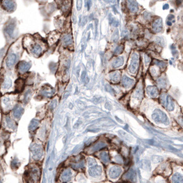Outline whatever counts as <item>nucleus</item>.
<instances>
[{
  "label": "nucleus",
  "mask_w": 183,
  "mask_h": 183,
  "mask_svg": "<svg viewBox=\"0 0 183 183\" xmlns=\"http://www.w3.org/2000/svg\"><path fill=\"white\" fill-rule=\"evenodd\" d=\"M2 6L5 10L11 12H13L16 8V3L15 0H3Z\"/></svg>",
  "instance_id": "obj_1"
},
{
  "label": "nucleus",
  "mask_w": 183,
  "mask_h": 183,
  "mask_svg": "<svg viewBox=\"0 0 183 183\" xmlns=\"http://www.w3.org/2000/svg\"><path fill=\"white\" fill-rule=\"evenodd\" d=\"M18 59L17 56L16 55V54L15 53H11L10 54L7 58H6V67L9 68V69H11L12 67L15 66V65L17 63V61Z\"/></svg>",
  "instance_id": "obj_2"
},
{
  "label": "nucleus",
  "mask_w": 183,
  "mask_h": 183,
  "mask_svg": "<svg viewBox=\"0 0 183 183\" xmlns=\"http://www.w3.org/2000/svg\"><path fill=\"white\" fill-rule=\"evenodd\" d=\"M139 64V58L138 54H134L132 58H131V61L129 66V70L131 72H136L138 67Z\"/></svg>",
  "instance_id": "obj_3"
},
{
  "label": "nucleus",
  "mask_w": 183,
  "mask_h": 183,
  "mask_svg": "<svg viewBox=\"0 0 183 183\" xmlns=\"http://www.w3.org/2000/svg\"><path fill=\"white\" fill-rule=\"evenodd\" d=\"M15 31V24L13 22H10L7 25L5 28V33L8 37L13 39Z\"/></svg>",
  "instance_id": "obj_4"
},
{
  "label": "nucleus",
  "mask_w": 183,
  "mask_h": 183,
  "mask_svg": "<svg viewBox=\"0 0 183 183\" xmlns=\"http://www.w3.org/2000/svg\"><path fill=\"white\" fill-rule=\"evenodd\" d=\"M31 67V64L28 62L21 61L18 64V71L20 73H25Z\"/></svg>",
  "instance_id": "obj_5"
},
{
  "label": "nucleus",
  "mask_w": 183,
  "mask_h": 183,
  "mask_svg": "<svg viewBox=\"0 0 183 183\" xmlns=\"http://www.w3.org/2000/svg\"><path fill=\"white\" fill-rule=\"evenodd\" d=\"M43 51V49L41 47L40 44L39 43H35L34 44L32 45V47H31V52L33 53L34 55H41L42 54Z\"/></svg>",
  "instance_id": "obj_6"
},
{
  "label": "nucleus",
  "mask_w": 183,
  "mask_h": 183,
  "mask_svg": "<svg viewBox=\"0 0 183 183\" xmlns=\"http://www.w3.org/2000/svg\"><path fill=\"white\" fill-rule=\"evenodd\" d=\"M127 4L128 8L131 12H136L138 10V5L135 0H127Z\"/></svg>",
  "instance_id": "obj_7"
},
{
  "label": "nucleus",
  "mask_w": 183,
  "mask_h": 183,
  "mask_svg": "<svg viewBox=\"0 0 183 183\" xmlns=\"http://www.w3.org/2000/svg\"><path fill=\"white\" fill-rule=\"evenodd\" d=\"M162 20H161L160 18H158V19L154 21V23H153V30H154V32L158 33V32H160V31L162 30Z\"/></svg>",
  "instance_id": "obj_8"
},
{
  "label": "nucleus",
  "mask_w": 183,
  "mask_h": 183,
  "mask_svg": "<svg viewBox=\"0 0 183 183\" xmlns=\"http://www.w3.org/2000/svg\"><path fill=\"white\" fill-rule=\"evenodd\" d=\"M59 35L58 33H52L50 34V37L48 38V41L51 44H53V43H54L57 41V40L59 39Z\"/></svg>",
  "instance_id": "obj_9"
},
{
  "label": "nucleus",
  "mask_w": 183,
  "mask_h": 183,
  "mask_svg": "<svg viewBox=\"0 0 183 183\" xmlns=\"http://www.w3.org/2000/svg\"><path fill=\"white\" fill-rule=\"evenodd\" d=\"M23 85H24V81L23 79H19L16 81V91L21 92L23 90Z\"/></svg>",
  "instance_id": "obj_10"
},
{
  "label": "nucleus",
  "mask_w": 183,
  "mask_h": 183,
  "mask_svg": "<svg viewBox=\"0 0 183 183\" xmlns=\"http://www.w3.org/2000/svg\"><path fill=\"white\" fill-rule=\"evenodd\" d=\"M22 113H23V108L20 107V106L16 107L13 111V115L15 118L20 117L21 114H22Z\"/></svg>",
  "instance_id": "obj_11"
},
{
  "label": "nucleus",
  "mask_w": 183,
  "mask_h": 183,
  "mask_svg": "<svg viewBox=\"0 0 183 183\" xmlns=\"http://www.w3.org/2000/svg\"><path fill=\"white\" fill-rule=\"evenodd\" d=\"M12 85V80L10 79L9 77H6L5 79V81L3 83V85H2V87L4 89H9Z\"/></svg>",
  "instance_id": "obj_12"
},
{
  "label": "nucleus",
  "mask_w": 183,
  "mask_h": 183,
  "mask_svg": "<svg viewBox=\"0 0 183 183\" xmlns=\"http://www.w3.org/2000/svg\"><path fill=\"white\" fill-rule=\"evenodd\" d=\"M2 103H3L4 106H5L6 108H10L12 105V100H10V98L9 97H4L2 99Z\"/></svg>",
  "instance_id": "obj_13"
},
{
  "label": "nucleus",
  "mask_w": 183,
  "mask_h": 183,
  "mask_svg": "<svg viewBox=\"0 0 183 183\" xmlns=\"http://www.w3.org/2000/svg\"><path fill=\"white\" fill-rule=\"evenodd\" d=\"M124 60L122 57H118L116 58L114 61L113 62V66L114 67H119V66H122L123 64Z\"/></svg>",
  "instance_id": "obj_14"
},
{
  "label": "nucleus",
  "mask_w": 183,
  "mask_h": 183,
  "mask_svg": "<svg viewBox=\"0 0 183 183\" xmlns=\"http://www.w3.org/2000/svg\"><path fill=\"white\" fill-rule=\"evenodd\" d=\"M6 125H7L9 128H10V129H13V128L15 127V123H14L13 121H12V120L9 116L6 117Z\"/></svg>",
  "instance_id": "obj_15"
},
{
  "label": "nucleus",
  "mask_w": 183,
  "mask_h": 183,
  "mask_svg": "<svg viewBox=\"0 0 183 183\" xmlns=\"http://www.w3.org/2000/svg\"><path fill=\"white\" fill-rule=\"evenodd\" d=\"M64 44L67 45V46L72 44V39L71 36H70V35H66L64 38Z\"/></svg>",
  "instance_id": "obj_16"
},
{
  "label": "nucleus",
  "mask_w": 183,
  "mask_h": 183,
  "mask_svg": "<svg viewBox=\"0 0 183 183\" xmlns=\"http://www.w3.org/2000/svg\"><path fill=\"white\" fill-rule=\"evenodd\" d=\"M123 46H119L117 48H116V50L115 51V53L116 54H120V53H121L122 52H123Z\"/></svg>",
  "instance_id": "obj_17"
},
{
  "label": "nucleus",
  "mask_w": 183,
  "mask_h": 183,
  "mask_svg": "<svg viewBox=\"0 0 183 183\" xmlns=\"http://www.w3.org/2000/svg\"><path fill=\"white\" fill-rule=\"evenodd\" d=\"M77 9L81 10V7H82V0H77Z\"/></svg>",
  "instance_id": "obj_18"
},
{
  "label": "nucleus",
  "mask_w": 183,
  "mask_h": 183,
  "mask_svg": "<svg viewBox=\"0 0 183 183\" xmlns=\"http://www.w3.org/2000/svg\"><path fill=\"white\" fill-rule=\"evenodd\" d=\"M1 146H2V143H1V141H0V147H1Z\"/></svg>",
  "instance_id": "obj_19"
},
{
  "label": "nucleus",
  "mask_w": 183,
  "mask_h": 183,
  "mask_svg": "<svg viewBox=\"0 0 183 183\" xmlns=\"http://www.w3.org/2000/svg\"><path fill=\"white\" fill-rule=\"evenodd\" d=\"M0 183H1V181H0Z\"/></svg>",
  "instance_id": "obj_20"
}]
</instances>
